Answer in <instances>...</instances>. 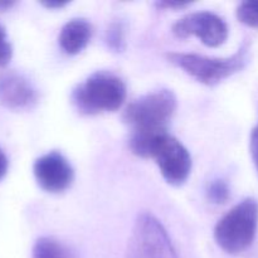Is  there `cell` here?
Wrapping results in <instances>:
<instances>
[{
    "mask_svg": "<svg viewBox=\"0 0 258 258\" xmlns=\"http://www.w3.org/2000/svg\"><path fill=\"white\" fill-rule=\"evenodd\" d=\"M91 37L92 25L82 18H75L63 25L58 40L63 52L75 55L87 47Z\"/></svg>",
    "mask_w": 258,
    "mask_h": 258,
    "instance_id": "10",
    "label": "cell"
},
{
    "mask_svg": "<svg viewBox=\"0 0 258 258\" xmlns=\"http://www.w3.org/2000/svg\"><path fill=\"white\" fill-rule=\"evenodd\" d=\"M107 44L108 47L112 48L116 52H121L123 49V30L121 28L120 24L115 23L110 27V29L107 30Z\"/></svg>",
    "mask_w": 258,
    "mask_h": 258,
    "instance_id": "14",
    "label": "cell"
},
{
    "mask_svg": "<svg viewBox=\"0 0 258 258\" xmlns=\"http://www.w3.org/2000/svg\"><path fill=\"white\" fill-rule=\"evenodd\" d=\"M38 102V92L33 83L18 73L0 77V103L13 110H28Z\"/></svg>",
    "mask_w": 258,
    "mask_h": 258,
    "instance_id": "9",
    "label": "cell"
},
{
    "mask_svg": "<svg viewBox=\"0 0 258 258\" xmlns=\"http://www.w3.org/2000/svg\"><path fill=\"white\" fill-rule=\"evenodd\" d=\"M13 54L12 44L8 40L7 32H5L4 27L0 24V66H5L9 63L10 58Z\"/></svg>",
    "mask_w": 258,
    "mask_h": 258,
    "instance_id": "15",
    "label": "cell"
},
{
    "mask_svg": "<svg viewBox=\"0 0 258 258\" xmlns=\"http://www.w3.org/2000/svg\"><path fill=\"white\" fill-rule=\"evenodd\" d=\"M176 110V97L170 90H156L133 101L123 112L131 135L159 136L168 133V123Z\"/></svg>",
    "mask_w": 258,
    "mask_h": 258,
    "instance_id": "1",
    "label": "cell"
},
{
    "mask_svg": "<svg viewBox=\"0 0 258 258\" xmlns=\"http://www.w3.org/2000/svg\"><path fill=\"white\" fill-rule=\"evenodd\" d=\"M249 150H251L252 160L258 173V125L252 130L251 140H249Z\"/></svg>",
    "mask_w": 258,
    "mask_h": 258,
    "instance_id": "16",
    "label": "cell"
},
{
    "mask_svg": "<svg viewBox=\"0 0 258 258\" xmlns=\"http://www.w3.org/2000/svg\"><path fill=\"white\" fill-rule=\"evenodd\" d=\"M258 227V202L247 198L231 209L214 228V239L224 252L237 254L253 242Z\"/></svg>",
    "mask_w": 258,
    "mask_h": 258,
    "instance_id": "4",
    "label": "cell"
},
{
    "mask_svg": "<svg viewBox=\"0 0 258 258\" xmlns=\"http://www.w3.org/2000/svg\"><path fill=\"white\" fill-rule=\"evenodd\" d=\"M37 183L48 193H62L73 181V169L67 159L57 151L42 155L33 165Z\"/></svg>",
    "mask_w": 258,
    "mask_h": 258,
    "instance_id": "8",
    "label": "cell"
},
{
    "mask_svg": "<svg viewBox=\"0 0 258 258\" xmlns=\"http://www.w3.org/2000/svg\"><path fill=\"white\" fill-rule=\"evenodd\" d=\"M151 158L155 159L161 175L171 185H181L190 175V154L180 141L169 134L159 140Z\"/></svg>",
    "mask_w": 258,
    "mask_h": 258,
    "instance_id": "6",
    "label": "cell"
},
{
    "mask_svg": "<svg viewBox=\"0 0 258 258\" xmlns=\"http://www.w3.org/2000/svg\"><path fill=\"white\" fill-rule=\"evenodd\" d=\"M14 3L13 2H0V10H7L9 9L10 7H13Z\"/></svg>",
    "mask_w": 258,
    "mask_h": 258,
    "instance_id": "20",
    "label": "cell"
},
{
    "mask_svg": "<svg viewBox=\"0 0 258 258\" xmlns=\"http://www.w3.org/2000/svg\"><path fill=\"white\" fill-rule=\"evenodd\" d=\"M33 258H75L66 244L52 237H42L33 247Z\"/></svg>",
    "mask_w": 258,
    "mask_h": 258,
    "instance_id": "11",
    "label": "cell"
},
{
    "mask_svg": "<svg viewBox=\"0 0 258 258\" xmlns=\"http://www.w3.org/2000/svg\"><path fill=\"white\" fill-rule=\"evenodd\" d=\"M44 7L49 8V9H60V8L66 7L68 4L67 2H58V0H50V2H43Z\"/></svg>",
    "mask_w": 258,
    "mask_h": 258,
    "instance_id": "19",
    "label": "cell"
},
{
    "mask_svg": "<svg viewBox=\"0 0 258 258\" xmlns=\"http://www.w3.org/2000/svg\"><path fill=\"white\" fill-rule=\"evenodd\" d=\"M248 44H244L226 58L207 57L196 53L171 52L166 54L170 63L181 68L186 75L207 86H216L234 73L243 70L248 62Z\"/></svg>",
    "mask_w": 258,
    "mask_h": 258,
    "instance_id": "3",
    "label": "cell"
},
{
    "mask_svg": "<svg viewBox=\"0 0 258 258\" xmlns=\"http://www.w3.org/2000/svg\"><path fill=\"white\" fill-rule=\"evenodd\" d=\"M126 98V86L115 73L95 72L73 90L72 100L83 113L95 115L112 112L122 106Z\"/></svg>",
    "mask_w": 258,
    "mask_h": 258,
    "instance_id": "2",
    "label": "cell"
},
{
    "mask_svg": "<svg viewBox=\"0 0 258 258\" xmlns=\"http://www.w3.org/2000/svg\"><path fill=\"white\" fill-rule=\"evenodd\" d=\"M207 197L214 204H223L229 198V188L226 181L213 180L207 189Z\"/></svg>",
    "mask_w": 258,
    "mask_h": 258,
    "instance_id": "13",
    "label": "cell"
},
{
    "mask_svg": "<svg viewBox=\"0 0 258 258\" xmlns=\"http://www.w3.org/2000/svg\"><path fill=\"white\" fill-rule=\"evenodd\" d=\"M237 18L251 28H258V0L243 2L237 8Z\"/></svg>",
    "mask_w": 258,
    "mask_h": 258,
    "instance_id": "12",
    "label": "cell"
},
{
    "mask_svg": "<svg viewBox=\"0 0 258 258\" xmlns=\"http://www.w3.org/2000/svg\"><path fill=\"white\" fill-rule=\"evenodd\" d=\"M127 258H178L168 232L154 216L143 213L134 227Z\"/></svg>",
    "mask_w": 258,
    "mask_h": 258,
    "instance_id": "5",
    "label": "cell"
},
{
    "mask_svg": "<svg viewBox=\"0 0 258 258\" xmlns=\"http://www.w3.org/2000/svg\"><path fill=\"white\" fill-rule=\"evenodd\" d=\"M7 170H8V159L7 156H5L4 151L0 149V179L7 174Z\"/></svg>",
    "mask_w": 258,
    "mask_h": 258,
    "instance_id": "18",
    "label": "cell"
},
{
    "mask_svg": "<svg viewBox=\"0 0 258 258\" xmlns=\"http://www.w3.org/2000/svg\"><path fill=\"white\" fill-rule=\"evenodd\" d=\"M173 33L180 39L196 35L208 47H219L228 38V25L223 18L211 12H198L185 15L174 23Z\"/></svg>",
    "mask_w": 258,
    "mask_h": 258,
    "instance_id": "7",
    "label": "cell"
},
{
    "mask_svg": "<svg viewBox=\"0 0 258 258\" xmlns=\"http://www.w3.org/2000/svg\"><path fill=\"white\" fill-rule=\"evenodd\" d=\"M159 8H165V9H178V8H184L188 5V3H179V2H160L156 3Z\"/></svg>",
    "mask_w": 258,
    "mask_h": 258,
    "instance_id": "17",
    "label": "cell"
}]
</instances>
